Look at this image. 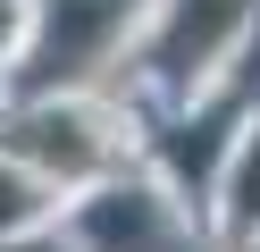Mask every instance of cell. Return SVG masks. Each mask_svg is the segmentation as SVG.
Masks as SVG:
<instances>
[{
    "label": "cell",
    "mask_w": 260,
    "mask_h": 252,
    "mask_svg": "<svg viewBox=\"0 0 260 252\" xmlns=\"http://www.w3.org/2000/svg\"><path fill=\"white\" fill-rule=\"evenodd\" d=\"M17 151L42 160V168H59V177H92V168L109 160V134L92 126L84 109H34L17 126Z\"/></svg>",
    "instance_id": "4"
},
{
    "label": "cell",
    "mask_w": 260,
    "mask_h": 252,
    "mask_svg": "<svg viewBox=\"0 0 260 252\" xmlns=\"http://www.w3.org/2000/svg\"><path fill=\"white\" fill-rule=\"evenodd\" d=\"M84 244L92 252H176V218H168V202L159 193H101L84 210Z\"/></svg>",
    "instance_id": "3"
},
{
    "label": "cell",
    "mask_w": 260,
    "mask_h": 252,
    "mask_svg": "<svg viewBox=\"0 0 260 252\" xmlns=\"http://www.w3.org/2000/svg\"><path fill=\"white\" fill-rule=\"evenodd\" d=\"M226 202H235V227L252 235V227H260V134L243 143V160H235V185H226Z\"/></svg>",
    "instance_id": "5"
},
{
    "label": "cell",
    "mask_w": 260,
    "mask_h": 252,
    "mask_svg": "<svg viewBox=\"0 0 260 252\" xmlns=\"http://www.w3.org/2000/svg\"><path fill=\"white\" fill-rule=\"evenodd\" d=\"M126 25H135V0H51L25 84H34V93H68V84H84L92 67L109 59V42H118Z\"/></svg>",
    "instance_id": "1"
},
{
    "label": "cell",
    "mask_w": 260,
    "mask_h": 252,
    "mask_svg": "<svg viewBox=\"0 0 260 252\" xmlns=\"http://www.w3.org/2000/svg\"><path fill=\"white\" fill-rule=\"evenodd\" d=\"M34 210H42V185H34V177H17V168H0V235H17Z\"/></svg>",
    "instance_id": "6"
},
{
    "label": "cell",
    "mask_w": 260,
    "mask_h": 252,
    "mask_svg": "<svg viewBox=\"0 0 260 252\" xmlns=\"http://www.w3.org/2000/svg\"><path fill=\"white\" fill-rule=\"evenodd\" d=\"M243 17H252V0H176V9H168V25H159V42H151L159 76L193 84V76H202V67H210V59H218V50L243 34Z\"/></svg>",
    "instance_id": "2"
}]
</instances>
